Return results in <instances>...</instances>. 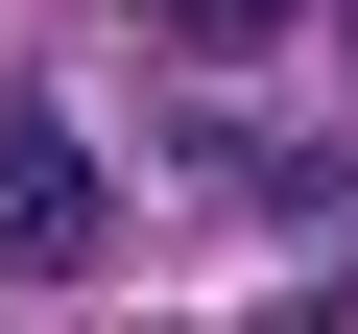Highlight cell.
<instances>
[{
	"label": "cell",
	"mask_w": 358,
	"mask_h": 334,
	"mask_svg": "<svg viewBox=\"0 0 358 334\" xmlns=\"http://www.w3.org/2000/svg\"><path fill=\"white\" fill-rule=\"evenodd\" d=\"M192 167H215L239 215H287V239H310V263L358 286V167H334V143H263V119H192Z\"/></svg>",
	"instance_id": "obj_2"
},
{
	"label": "cell",
	"mask_w": 358,
	"mask_h": 334,
	"mask_svg": "<svg viewBox=\"0 0 358 334\" xmlns=\"http://www.w3.org/2000/svg\"><path fill=\"white\" fill-rule=\"evenodd\" d=\"M0 263H24V286L120 263V167H96V119H72V96H0Z\"/></svg>",
	"instance_id": "obj_1"
},
{
	"label": "cell",
	"mask_w": 358,
	"mask_h": 334,
	"mask_svg": "<svg viewBox=\"0 0 358 334\" xmlns=\"http://www.w3.org/2000/svg\"><path fill=\"white\" fill-rule=\"evenodd\" d=\"M334 48H358V0H334Z\"/></svg>",
	"instance_id": "obj_4"
},
{
	"label": "cell",
	"mask_w": 358,
	"mask_h": 334,
	"mask_svg": "<svg viewBox=\"0 0 358 334\" xmlns=\"http://www.w3.org/2000/svg\"><path fill=\"white\" fill-rule=\"evenodd\" d=\"M239 334H287V310H239Z\"/></svg>",
	"instance_id": "obj_5"
},
{
	"label": "cell",
	"mask_w": 358,
	"mask_h": 334,
	"mask_svg": "<svg viewBox=\"0 0 358 334\" xmlns=\"http://www.w3.org/2000/svg\"><path fill=\"white\" fill-rule=\"evenodd\" d=\"M143 24H167V48H287L310 0H143Z\"/></svg>",
	"instance_id": "obj_3"
}]
</instances>
